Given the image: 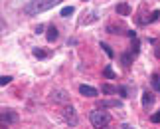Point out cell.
Wrapping results in <instances>:
<instances>
[{
    "mask_svg": "<svg viewBox=\"0 0 160 129\" xmlns=\"http://www.w3.org/2000/svg\"><path fill=\"white\" fill-rule=\"evenodd\" d=\"M89 119H91V125H93L95 129H105V127H109V121H111L109 113L105 111V107L93 109L91 115H89Z\"/></svg>",
    "mask_w": 160,
    "mask_h": 129,
    "instance_id": "obj_1",
    "label": "cell"
},
{
    "mask_svg": "<svg viewBox=\"0 0 160 129\" xmlns=\"http://www.w3.org/2000/svg\"><path fill=\"white\" fill-rule=\"evenodd\" d=\"M61 0H42V2H38V4H32V6H28L26 8V14H34V12H44V10H48V8H52V6H55V4H59Z\"/></svg>",
    "mask_w": 160,
    "mask_h": 129,
    "instance_id": "obj_2",
    "label": "cell"
},
{
    "mask_svg": "<svg viewBox=\"0 0 160 129\" xmlns=\"http://www.w3.org/2000/svg\"><path fill=\"white\" fill-rule=\"evenodd\" d=\"M61 113H63V119L69 123V127H75L77 125V113H75V109H73L71 105H65Z\"/></svg>",
    "mask_w": 160,
    "mask_h": 129,
    "instance_id": "obj_3",
    "label": "cell"
},
{
    "mask_svg": "<svg viewBox=\"0 0 160 129\" xmlns=\"http://www.w3.org/2000/svg\"><path fill=\"white\" fill-rule=\"evenodd\" d=\"M52 101L67 105V103H69V95H67V91H63V89H53L52 91Z\"/></svg>",
    "mask_w": 160,
    "mask_h": 129,
    "instance_id": "obj_4",
    "label": "cell"
},
{
    "mask_svg": "<svg viewBox=\"0 0 160 129\" xmlns=\"http://www.w3.org/2000/svg\"><path fill=\"white\" fill-rule=\"evenodd\" d=\"M18 121V115L12 111V109H2V123L8 125V123H16Z\"/></svg>",
    "mask_w": 160,
    "mask_h": 129,
    "instance_id": "obj_5",
    "label": "cell"
},
{
    "mask_svg": "<svg viewBox=\"0 0 160 129\" xmlns=\"http://www.w3.org/2000/svg\"><path fill=\"white\" fill-rule=\"evenodd\" d=\"M79 94L81 95H85V97H97V94H99V91H97L95 88H91V85H79Z\"/></svg>",
    "mask_w": 160,
    "mask_h": 129,
    "instance_id": "obj_6",
    "label": "cell"
},
{
    "mask_svg": "<svg viewBox=\"0 0 160 129\" xmlns=\"http://www.w3.org/2000/svg\"><path fill=\"white\" fill-rule=\"evenodd\" d=\"M152 103H154V94H152V91H144L142 94V107L148 109Z\"/></svg>",
    "mask_w": 160,
    "mask_h": 129,
    "instance_id": "obj_7",
    "label": "cell"
},
{
    "mask_svg": "<svg viewBox=\"0 0 160 129\" xmlns=\"http://www.w3.org/2000/svg\"><path fill=\"white\" fill-rule=\"evenodd\" d=\"M117 14H119V16H128V14H131V6H128L127 2L117 4Z\"/></svg>",
    "mask_w": 160,
    "mask_h": 129,
    "instance_id": "obj_8",
    "label": "cell"
},
{
    "mask_svg": "<svg viewBox=\"0 0 160 129\" xmlns=\"http://www.w3.org/2000/svg\"><path fill=\"white\" fill-rule=\"evenodd\" d=\"M58 36H59V32H58V28H55V26H50V28H48V34H46L48 42H55V40H58Z\"/></svg>",
    "mask_w": 160,
    "mask_h": 129,
    "instance_id": "obj_9",
    "label": "cell"
},
{
    "mask_svg": "<svg viewBox=\"0 0 160 129\" xmlns=\"http://www.w3.org/2000/svg\"><path fill=\"white\" fill-rule=\"evenodd\" d=\"M122 30H125V28H122L121 24H117V26H115V24H109V26H107L109 34H122ZM125 32H127V30H125Z\"/></svg>",
    "mask_w": 160,
    "mask_h": 129,
    "instance_id": "obj_10",
    "label": "cell"
},
{
    "mask_svg": "<svg viewBox=\"0 0 160 129\" xmlns=\"http://www.w3.org/2000/svg\"><path fill=\"white\" fill-rule=\"evenodd\" d=\"M132 56H134V54H122V56H121V62H122V66H125V67H131Z\"/></svg>",
    "mask_w": 160,
    "mask_h": 129,
    "instance_id": "obj_11",
    "label": "cell"
},
{
    "mask_svg": "<svg viewBox=\"0 0 160 129\" xmlns=\"http://www.w3.org/2000/svg\"><path fill=\"white\" fill-rule=\"evenodd\" d=\"M101 91H103V94H117V91H119V88H115V85H109V83H103L101 85Z\"/></svg>",
    "mask_w": 160,
    "mask_h": 129,
    "instance_id": "obj_12",
    "label": "cell"
},
{
    "mask_svg": "<svg viewBox=\"0 0 160 129\" xmlns=\"http://www.w3.org/2000/svg\"><path fill=\"white\" fill-rule=\"evenodd\" d=\"M99 107H121V101H117V99H107V101H101Z\"/></svg>",
    "mask_w": 160,
    "mask_h": 129,
    "instance_id": "obj_13",
    "label": "cell"
},
{
    "mask_svg": "<svg viewBox=\"0 0 160 129\" xmlns=\"http://www.w3.org/2000/svg\"><path fill=\"white\" fill-rule=\"evenodd\" d=\"M34 56L40 58V60H44V58L50 56V52H44V50H40V48H36V50H34Z\"/></svg>",
    "mask_w": 160,
    "mask_h": 129,
    "instance_id": "obj_14",
    "label": "cell"
},
{
    "mask_svg": "<svg viewBox=\"0 0 160 129\" xmlns=\"http://www.w3.org/2000/svg\"><path fill=\"white\" fill-rule=\"evenodd\" d=\"M73 12H75V8H73V6H65V8H61V16L67 18V16H71Z\"/></svg>",
    "mask_w": 160,
    "mask_h": 129,
    "instance_id": "obj_15",
    "label": "cell"
},
{
    "mask_svg": "<svg viewBox=\"0 0 160 129\" xmlns=\"http://www.w3.org/2000/svg\"><path fill=\"white\" fill-rule=\"evenodd\" d=\"M101 48H103V50H105V54H107L109 58H113V56H115V54H113V50H111V46H109V44H105V42H101Z\"/></svg>",
    "mask_w": 160,
    "mask_h": 129,
    "instance_id": "obj_16",
    "label": "cell"
},
{
    "mask_svg": "<svg viewBox=\"0 0 160 129\" xmlns=\"http://www.w3.org/2000/svg\"><path fill=\"white\" fill-rule=\"evenodd\" d=\"M103 73H105V78H109V79H115V78H117V76H115V72H113V70H111V67H109V66L105 67V70H103Z\"/></svg>",
    "mask_w": 160,
    "mask_h": 129,
    "instance_id": "obj_17",
    "label": "cell"
},
{
    "mask_svg": "<svg viewBox=\"0 0 160 129\" xmlns=\"http://www.w3.org/2000/svg\"><path fill=\"white\" fill-rule=\"evenodd\" d=\"M158 18H160V12H158V10H154V12H152V14L148 16V22H156Z\"/></svg>",
    "mask_w": 160,
    "mask_h": 129,
    "instance_id": "obj_18",
    "label": "cell"
},
{
    "mask_svg": "<svg viewBox=\"0 0 160 129\" xmlns=\"http://www.w3.org/2000/svg\"><path fill=\"white\" fill-rule=\"evenodd\" d=\"M150 121H152V123H160V111L152 113V115H150Z\"/></svg>",
    "mask_w": 160,
    "mask_h": 129,
    "instance_id": "obj_19",
    "label": "cell"
},
{
    "mask_svg": "<svg viewBox=\"0 0 160 129\" xmlns=\"http://www.w3.org/2000/svg\"><path fill=\"white\" fill-rule=\"evenodd\" d=\"M152 85H154V89H160V82H158V76H156V73L152 76Z\"/></svg>",
    "mask_w": 160,
    "mask_h": 129,
    "instance_id": "obj_20",
    "label": "cell"
},
{
    "mask_svg": "<svg viewBox=\"0 0 160 129\" xmlns=\"http://www.w3.org/2000/svg\"><path fill=\"white\" fill-rule=\"evenodd\" d=\"M131 54H134V56L138 54V40H137V38H134V42H132V52H131Z\"/></svg>",
    "mask_w": 160,
    "mask_h": 129,
    "instance_id": "obj_21",
    "label": "cell"
},
{
    "mask_svg": "<svg viewBox=\"0 0 160 129\" xmlns=\"http://www.w3.org/2000/svg\"><path fill=\"white\" fill-rule=\"evenodd\" d=\"M10 82H12V78H10V76H2V78H0V83H2V85L10 83Z\"/></svg>",
    "mask_w": 160,
    "mask_h": 129,
    "instance_id": "obj_22",
    "label": "cell"
},
{
    "mask_svg": "<svg viewBox=\"0 0 160 129\" xmlns=\"http://www.w3.org/2000/svg\"><path fill=\"white\" fill-rule=\"evenodd\" d=\"M119 94H121L122 97H128V89H127V88H119Z\"/></svg>",
    "mask_w": 160,
    "mask_h": 129,
    "instance_id": "obj_23",
    "label": "cell"
},
{
    "mask_svg": "<svg viewBox=\"0 0 160 129\" xmlns=\"http://www.w3.org/2000/svg\"><path fill=\"white\" fill-rule=\"evenodd\" d=\"M127 36H128V38H137V32H132V30H127Z\"/></svg>",
    "mask_w": 160,
    "mask_h": 129,
    "instance_id": "obj_24",
    "label": "cell"
},
{
    "mask_svg": "<svg viewBox=\"0 0 160 129\" xmlns=\"http://www.w3.org/2000/svg\"><path fill=\"white\" fill-rule=\"evenodd\" d=\"M154 56L160 60V44H156V48H154Z\"/></svg>",
    "mask_w": 160,
    "mask_h": 129,
    "instance_id": "obj_25",
    "label": "cell"
},
{
    "mask_svg": "<svg viewBox=\"0 0 160 129\" xmlns=\"http://www.w3.org/2000/svg\"><path fill=\"white\" fill-rule=\"evenodd\" d=\"M122 129H132V127L131 125H122Z\"/></svg>",
    "mask_w": 160,
    "mask_h": 129,
    "instance_id": "obj_26",
    "label": "cell"
},
{
    "mask_svg": "<svg viewBox=\"0 0 160 129\" xmlns=\"http://www.w3.org/2000/svg\"><path fill=\"white\" fill-rule=\"evenodd\" d=\"M32 2H36V4H38V2H42V0H32Z\"/></svg>",
    "mask_w": 160,
    "mask_h": 129,
    "instance_id": "obj_27",
    "label": "cell"
},
{
    "mask_svg": "<svg viewBox=\"0 0 160 129\" xmlns=\"http://www.w3.org/2000/svg\"><path fill=\"white\" fill-rule=\"evenodd\" d=\"M105 129H109V127H105Z\"/></svg>",
    "mask_w": 160,
    "mask_h": 129,
    "instance_id": "obj_28",
    "label": "cell"
}]
</instances>
